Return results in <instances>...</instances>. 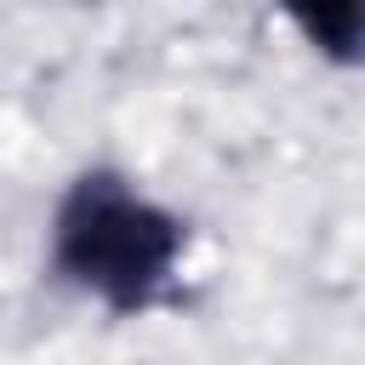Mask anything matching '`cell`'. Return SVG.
Returning a JSON list of instances; mask_svg holds the SVG:
<instances>
[{"instance_id": "1", "label": "cell", "mask_w": 365, "mask_h": 365, "mask_svg": "<svg viewBox=\"0 0 365 365\" xmlns=\"http://www.w3.org/2000/svg\"><path fill=\"white\" fill-rule=\"evenodd\" d=\"M182 245V222L148 194H137L120 171L74 177L51 222V262L114 314L148 308L171 285Z\"/></svg>"}, {"instance_id": "2", "label": "cell", "mask_w": 365, "mask_h": 365, "mask_svg": "<svg viewBox=\"0 0 365 365\" xmlns=\"http://www.w3.org/2000/svg\"><path fill=\"white\" fill-rule=\"evenodd\" d=\"M297 29L336 63H365V6H319L297 11Z\"/></svg>"}]
</instances>
